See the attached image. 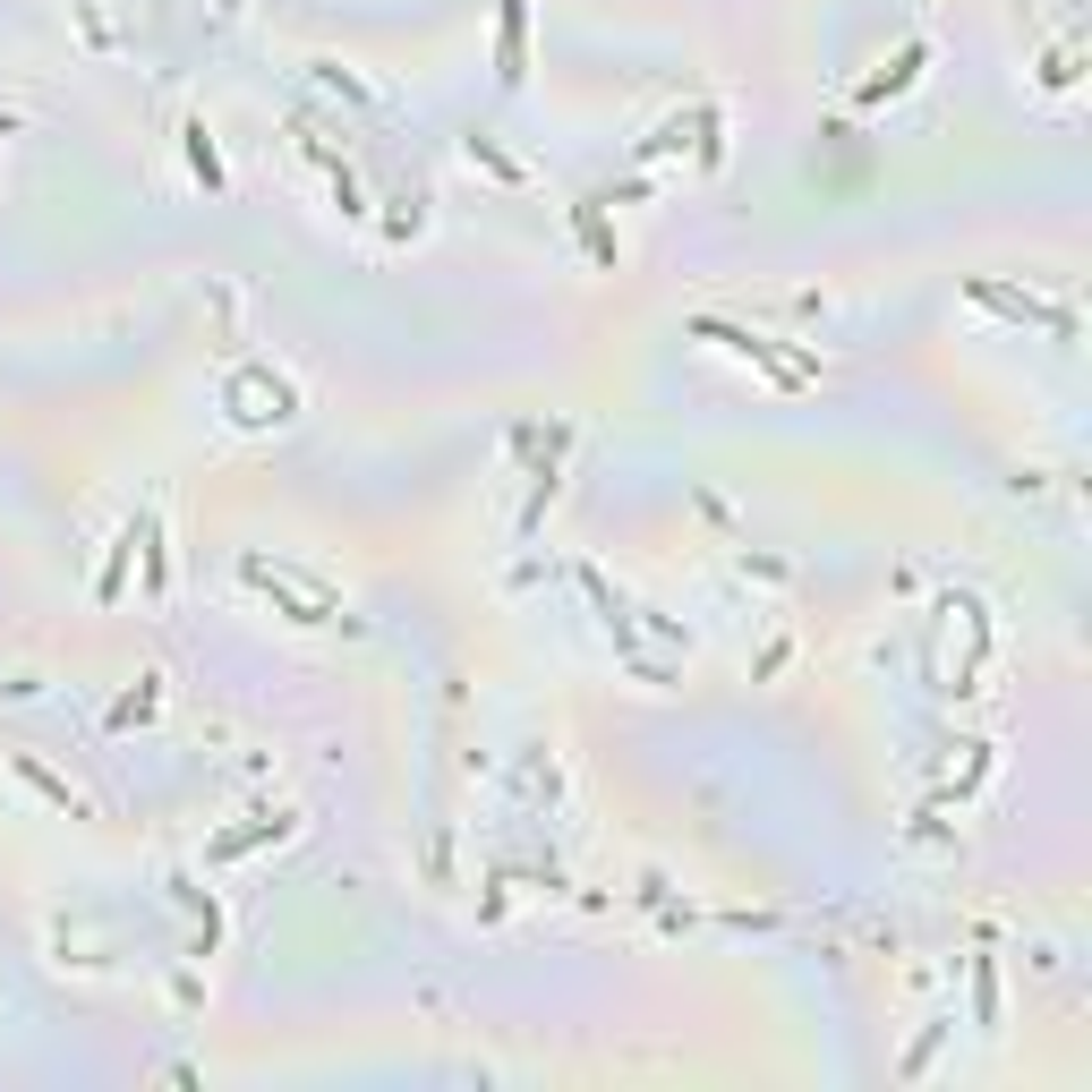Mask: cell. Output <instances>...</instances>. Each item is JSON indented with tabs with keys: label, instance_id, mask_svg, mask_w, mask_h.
<instances>
[{
	"label": "cell",
	"instance_id": "cell-1",
	"mask_svg": "<svg viewBox=\"0 0 1092 1092\" xmlns=\"http://www.w3.org/2000/svg\"><path fill=\"white\" fill-rule=\"evenodd\" d=\"M111 718H120V726H137V718H154V683H137V691H128V700H120V709H111Z\"/></svg>",
	"mask_w": 1092,
	"mask_h": 1092
}]
</instances>
